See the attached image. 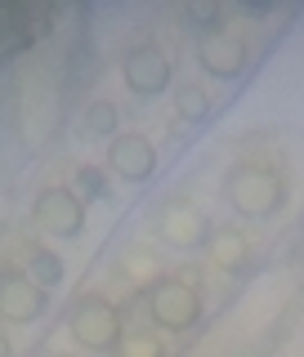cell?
I'll return each mask as SVG.
<instances>
[{
	"label": "cell",
	"mask_w": 304,
	"mask_h": 357,
	"mask_svg": "<svg viewBox=\"0 0 304 357\" xmlns=\"http://www.w3.org/2000/svg\"><path fill=\"white\" fill-rule=\"evenodd\" d=\"M76 183H81V192L94 201V197H108V183H103V170L99 165H81L76 170Z\"/></svg>",
	"instance_id": "cell-17"
},
{
	"label": "cell",
	"mask_w": 304,
	"mask_h": 357,
	"mask_svg": "<svg viewBox=\"0 0 304 357\" xmlns=\"http://www.w3.org/2000/svg\"><path fill=\"white\" fill-rule=\"evenodd\" d=\"M67 72H72V85L94 81V76H99V54L89 50L85 40H76V45H72V54H67Z\"/></svg>",
	"instance_id": "cell-12"
},
{
	"label": "cell",
	"mask_w": 304,
	"mask_h": 357,
	"mask_svg": "<svg viewBox=\"0 0 304 357\" xmlns=\"http://www.w3.org/2000/svg\"><path fill=\"white\" fill-rule=\"evenodd\" d=\"M206 245H210V259L219 268H229V273H242V268L251 264V241H246L242 232H233V228H215Z\"/></svg>",
	"instance_id": "cell-10"
},
{
	"label": "cell",
	"mask_w": 304,
	"mask_h": 357,
	"mask_svg": "<svg viewBox=\"0 0 304 357\" xmlns=\"http://www.w3.org/2000/svg\"><path fill=\"white\" fill-rule=\"evenodd\" d=\"M108 170L126 183H143L157 170V148L143 134H121L117 143H108Z\"/></svg>",
	"instance_id": "cell-9"
},
{
	"label": "cell",
	"mask_w": 304,
	"mask_h": 357,
	"mask_svg": "<svg viewBox=\"0 0 304 357\" xmlns=\"http://www.w3.org/2000/svg\"><path fill=\"white\" fill-rule=\"evenodd\" d=\"M229 201L233 210L246 219H264L277 210V201H282V183H277L273 170H264V165H238V170L229 174Z\"/></svg>",
	"instance_id": "cell-2"
},
{
	"label": "cell",
	"mask_w": 304,
	"mask_h": 357,
	"mask_svg": "<svg viewBox=\"0 0 304 357\" xmlns=\"http://www.w3.org/2000/svg\"><path fill=\"white\" fill-rule=\"evenodd\" d=\"M148 312L161 331H193L201 321V299L188 282L166 277V282H152L148 290Z\"/></svg>",
	"instance_id": "cell-3"
},
{
	"label": "cell",
	"mask_w": 304,
	"mask_h": 357,
	"mask_svg": "<svg viewBox=\"0 0 304 357\" xmlns=\"http://www.w3.org/2000/svg\"><path fill=\"white\" fill-rule=\"evenodd\" d=\"M67 331L89 353H117L121 349V308L103 295H85V299H76Z\"/></svg>",
	"instance_id": "cell-1"
},
{
	"label": "cell",
	"mask_w": 304,
	"mask_h": 357,
	"mask_svg": "<svg viewBox=\"0 0 304 357\" xmlns=\"http://www.w3.org/2000/svg\"><path fill=\"white\" fill-rule=\"evenodd\" d=\"M0 308H5V321L27 326V321H36L45 312V286L36 277L18 273V268H5V277H0Z\"/></svg>",
	"instance_id": "cell-7"
},
{
	"label": "cell",
	"mask_w": 304,
	"mask_h": 357,
	"mask_svg": "<svg viewBox=\"0 0 304 357\" xmlns=\"http://www.w3.org/2000/svg\"><path fill=\"white\" fill-rule=\"evenodd\" d=\"M197 63L206 67L210 76H219V81H233V76L246 67V40L233 36V31H201L197 40Z\"/></svg>",
	"instance_id": "cell-8"
},
{
	"label": "cell",
	"mask_w": 304,
	"mask_h": 357,
	"mask_svg": "<svg viewBox=\"0 0 304 357\" xmlns=\"http://www.w3.org/2000/svg\"><path fill=\"white\" fill-rule=\"evenodd\" d=\"M175 107H179V116H184V121H206L210 94H206L201 85H179V89H175Z\"/></svg>",
	"instance_id": "cell-11"
},
{
	"label": "cell",
	"mask_w": 304,
	"mask_h": 357,
	"mask_svg": "<svg viewBox=\"0 0 304 357\" xmlns=\"http://www.w3.org/2000/svg\"><path fill=\"white\" fill-rule=\"evenodd\" d=\"M31 215H36V223L50 237H76L85 228V206L67 188H45L36 197V206H31Z\"/></svg>",
	"instance_id": "cell-5"
},
{
	"label": "cell",
	"mask_w": 304,
	"mask_h": 357,
	"mask_svg": "<svg viewBox=\"0 0 304 357\" xmlns=\"http://www.w3.org/2000/svg\"><path fill=\"white\" fill-rule=\"evenodd\" d=\"M85 130L89 134H112V130H117V103H108V98L89 103L85 107Z\"/></svg>",
	"instance_id": "cell-16"
},
{
	"label": "cell",
	"mask_w": 304,
	"mask_h": 357,
	"mask_svg": "<svg viewBox=\"0 0 304 357\" xmlns=\"http://www.w3.org/2000/svg\"><path fill=\"white\" fill-rule=\"evenodd\" d=\"M219 18H224V5H215V0H197V5L179 9V22H184V27H210L215 31Z\"/></svg>",
	"instance_id": "cell-15"
},
{
	"label": "cell",
	"mask_w": 304,
	"mask_h": 357,
	"mask_svg": "<svg viewBox=\"0 0 304 357\" xmlns=\"http://www.w3.org/2000/svg\"><path fill=\"white\" fill-rule=\"evenodd\" d=\"M121 76H126V85L134 94L152 98V94H161V89L171 85V59H166V50L152 45V40L130 45L126 59H121Z\"/></svg>",
	"instance_id": "cell-4"
},
{
	"label": "cell",
	"mask_w": 304,
	"mask_h": 357,
	"mask_svg": "<svg viewBox=\"0 0 304 357\" xmlns=\"http://www.w3.org/2000/svg\"><path fill=\"white\" fill-rule=\"evenodd\" d=\"M54 357H67V353H54Z\"/></svg>",
	"instance_id": "cell-18"
},
{
	"label": "cell",
	"mask_w": 304,
	"mask_h": 357,
	"mask_svg": "<svg viewBox=\"0 0 304 357\" xmlns=\"http://www.w3.org/2000/svg\"><path fill=\"white\" fill-rule=\"evenodd\" d=\"M31 277H36L41 286H59V282H63V259H59L54 250L31 245Z\"/></svg>",
	"instance_id": "cell-14"
},
{
	"label": "cell",
	"mask_w": 304,
	"mask_h": 357,
	"mask_svg": "<svg viewBox=\"0 0 304 357\" xmlns=\"http://www.w3.org/2000/svg\"><path fill=\"white\" fill-rule=\"evenodd\" d=\"M157 232H161L166 245H179V250H193L197 241H210L206 215H201L193 201H179V197L157 210Z\"/></svg>",
	"instance_id": "cell-6"
},
{
	"label": "cell",
	"mask_w": 304,
	"mask_h": 357,
	"mask_svg": "<svg viewBox=\"0 0 304 357\" xmlns=\"http://www.w3.org/2000/svg\"><path fill=\"white\" fill-rule=\"evenodd\" d=\"M121 357H166V344H161V335L157 331H134L121 340Z\"/></svg>",
	"instance_id": "cell-13"
}]
</instances>
